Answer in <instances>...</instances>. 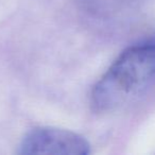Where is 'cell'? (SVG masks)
Here are the masks:
<instances>
[{
	"mask_svg": "<svg viewBox=\"0 0 155 155\" xmlns=\"http://www.w3.org/2000/svg\"><path fill=\"white\" fill-rule=\"evenodd\" d=\"M155 86V45L125 50L104 73L91 93L97 113L114 112L143 96Z\"/></svg>",
	"mask_w": 155,
	"mask_h": 155,
	"instance_id": "6da1fadb",
	"label": "cell"
},
{
	"mask_svg": "<svg viewBox=\"0 0 155 155\" xmlns=\"http://www.w3.org/2000/svg\"><path fill=\"white\" fill-rule=\"evenodd\" d=\"M89 152V143L84 137L49 127L32 129L25 135L19 147V154L86 155Z\"/></svg>",
	"mask_w": 155,
	"mask_h": 155,
	"instance_id": "7a4b0ae2",
	"label": "cell"
}]
</instances>
